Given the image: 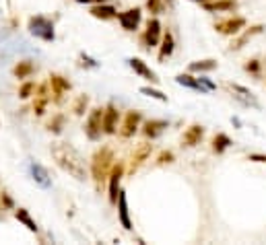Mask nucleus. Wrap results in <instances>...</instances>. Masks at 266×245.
Masks as SVG:
<instances>
[{
    "label": "nucleus",
    "instance_id": "5701e85b",
    "mask_svg": "<svg viewBox=\"0 0 266 245\" xmlns=\"http://www.w3.org/2000/svg\"><path fill=\"white\" fill-rule=\"evenodd\" d=\"M233 144L231 142V138L227 136V134H223V132H219V134H214V138H213V151L217 153V155H221V153H225L227 148Z\"/></svg>",
    "mask_w": 266,
    "mask_h": 245
},
{
    "label": "nucleus",
    "instance_id": "ddd939ff",
    "mask_svg": "<svg viewBox=\"0 0 266 245\" xmlns=\"http://www.w3.org/2000/svg\"><path fill=\"white\" fill-rule=\"evenodd\" d=\"M118 120H120V111L114 105H107L104 111V132L106 134H116L118 132Z\"/></svg>",
    "mask_w": 266,
    "mask_h": 245
},
{
    "label": "nucleus",
    "instance_id": "39448f33",
    "mask_svg": "<svg viewBox=\"0 0 266 245\" xmlns=\"http://www.w3.org/2000/svg\"><path fill=\"white\" fill-rule=\"evenodd\" d=\"M227 89L233 93V97H235L239 103H244L246 107L260 109V103H258V99L254 97V93H252L250 89H246V87H242V85H233V83H227Z\"/></svg>",
    "mask_w": 266,
    "mask_h": 245
},
{
    "label": "nucleus",
    "instance_id": "a878e982",
    "mask_svg": "<svg viewBox=\"0 0 266 245\" xmlns=\"http://www.w3.org/2000/svg\"><path fill=\"white\" fill-rule=\"evenodd\" d=\"M15 216H17V221H21L25 227H27V229L31 231V233H35L37 231V225H35V221H33V218L29 216V212L25 208H19V210H15Z\"/></svg>",
    "mask_w": 266,
    "mask_h": 245
},
{
    "label": "nucleus",
    "instance_id": "6ab92c4d",
    "mask_svg": "<svg viewBox=\"0 0 266 245\" xmlns=\"http://www.w3.org/2000/svg\"><path fill=\"white\" fill-rule=\"evenodd\" d=\"M91 15L95 17V19H101V21H109V19H114V17H118L116 13V8L111 6V4H106V2H99L91 8Z\"/></svg>",
    "mask_w": 266,
    "mask_h": 245
},
{
    "label": "nucleus",
    "instance_id": "a211bd4d",
    "mask_svg": "<svg viewBox=\"0 0 266 245\" xmlns=\"http://www.w3.org/2000/svg\"><path fill=\"white\" fill-rule=\"evenodd\" d=\"M262 31H264L262 25H254V27H250L248 31H244L242 35H239V37H237L233 43H231V48H229V50H242V48L246 46V43L254 37V35H260Z\"/></svg>",
    "mask_w": 266,
    "mask_h": 245
},
{
    "label": "nucleus",
    "instance_id": "c9c22d12",
    "mask_svg": "<svg viewBox=\"0 0 266 245\" xmlns=\"http://www.w3.org/2000/svg\"><path fill=\"white\" fill-rule=\"evenodd\" d=\"M198 81H200V85L204 87V89H207V93H209V91H214V89H217V85H214V83L211 81V78H207V76H200Z\"/></svg>",
    "mask_w": 266,
    "mask_h": 245
},
{
    "label": "nucleus",
    "instance_id": "c756f323",
    "mask_svg": "<svg viewBox=\"0 0 266 245\" xmlns=\"http://www.w3.org/2000/svg\"><path fill=\"white\" fill-rule=\"evenodd\" d=\"M87 105H89V97H87V95H79L76 101H74V105H72V111L76 113V116H83L85 109H87Z\"/></svg>",
    "mask_w": 266,
    "mask_h": 245
},
{
    "label": "nucleus",
    "instance_id": "6e6552de",
    "mask_svg": "<svg viewBox=\"0 0 266 245\" xmlns=\"http://www.w3.org/2000/svg\"><path fill=\"white\" fill-rule=\"evenodd\" d=\"M151 153H153V144L142 142V144L132 153V157H130V165H128V171H130V173L139 171L142 165H144V161H147L149 157H151Z\"/></svg>",
    "mask_w": 266,
    "mask_h": 245
},
{
    "label": "nucleus",
    "instance_id": "9b49d317",
    "mask_svg": "<svg viewBox=\"0 0 266 245\" xmlns=\"http://www.w3.org/2000/svg\"><path fill=\"white\" fill-rule=\"evenodd\" d=\"M159 39H161V23L157 19H151L147 23V31L142 35V41L147 48H155L159 43Z\"/></svg>",
    "mask_w": 266,
    "mask_h": 245
},
{
    "label": "nucleus",
    "instance_id": "b1692460",
    "mask_svg": "<svg viewBox=\"0 0 266 245\" xmlns=\"http://www.w3.org/2000/svg\"><path fill=\"white\" fill-rule=\"evenodd\" d=\"M33 70H35V66H33L31 60H21V62L13 68V74L17 78H27L33 74Z\"/></svg>",
    "mask_w": 266,
    "mask_h": 245
},
{
    "label": "nucleus",
    "instance_id": "412c9836",
    "mask_svg": "<svg viewBox=\"0 0 266 245\" xmlns=\"http://www.w3.org/2000/svg\"><path fill=\"white\" fill-rule=\"evenodd\" d=\"M204 11L211 13H221V11H233L235 8V0H209V2H202Z\"/></svg>",
    "mask_w": 266,
    "mask_h": 245
},
{
    "label": "nucleus",
    "instance_id": "4c0bfd02",
    "mask_svg": "<svg viewBox=\"0 0 266 245\" xmlns=\"http://www.w3.org/2000/svg\"><path fill=\"white\" fill-rule=\"evenodd\" d=\"M81 4H99V2H106V0H76Z\"/></svg>",
    "mask_w": 266,
    "mask_h": 245
},
{
    "label": "nucleus",
    "instance_id": "473e14b6",
    "mask_svg": "<svg viewBox=\"0 0 266 245\" xmlns=\"http://www.w3.org/2000/svg\"><path fill=\"white\" fill-rule=\"evenodd\" d=\"M163 4H165V0H147V8L153 15L163 13Z\"/></svg>",
    "mask_w": 266,
    "mask_h": 245
},
{
    "label": "nucleus",
    "instance_id": "f704fd0d",
    "mask_svg": "<svg viewBox=\"0 0 266 245\" xmlns=\"http://www.w3.org/2000/svg\"><path fill=\"white\" fill-rule=\"evenodd\" d=\"M62 122H64V118H62V116H56L52 122H50V126H48V128L52 130V132H56V134H58L60 130H62Z\"/></svg>",
    "mask_w": 266,
    "mask_h": 245
},
{
    "label": "nucleus",
    "instance_id": "f8f14e48",
    "mask_svg": "<svg viewBox=\"0 0 266 245\" xmlns=\"http://www.w3.org/2000/svg\"><path fill=\"white\" fill-rule=\"evenodd\" d=\"M118 21L126 31H134L141 23V8H130V11H126V13H120Z\"/></svg>",
    "mask_w": 266,
    "mask_h": 245
},
{
    "label": "nucleus",
    "instance_id": "f3484780",
    "mask_svg": "<svg viewBox=\"0 0 266 245\" xmlns=\"http://www.w3.org/2000/svg\"><path fill=\"white\" fill-rule=\"evenodd\" d=\"M130 66H132L134 72H136V74H141L142 78H147V81H151V83H159L157 74L153 72V70H151L147 64H144L141 58H132V60H130Z\"/></svg>",
    "mask_w": 266,
    "mask_h": 245
},
{
    "label": "nucleus",
    "instance_id": "4468645a",
    "mask_svg": "<svg viewBox=\"0 0 266 245\" xmlns=\"http://www.w3.org/2000/svg\"><path fill=\"white\" fill-rule=\"evenodd\" d=\"M204 136V128L198 124H192L190 128H186V132L182 136V146H196L200 144V140Z\"/></svg>",
    "mask_w": 266,
    "mask_h": 245
},
{
    "label": "nucleus",
    "instance_id": "bb28decb",
    "mask_svg": "<svg viewBox=\"0 0 266 245\" xmlns=\"http://www.w3.org/2000/svg\"><path fill=\"white\" fill-rule=\"evenodd\" d=\"M217 68V60H198V62L190 64V72H209V70Z\"/></svg>",
    "mask_w": 266,
    "mask_h": 245
},
{
    "label": "nucleus",
    "instance_id": "cd10ccee",
    "mask_svg": "<svg viewBox=\"0 0 266 245\" xmlns=\"http://www.w3.org/2000/svg\"><path fill=\"white\" fill-rule=\"evenodd\" d=\"M31 173H33V177H35V181L39 183V186H44V188H48L50 186V179H48V171L41 167V165H37V163H33L31 165Z\"/></svg>",
    "mask_w": 266,
    "mask_h": 245
},
{
    "label": "nucleus",
    "instance_id": "0eeeda50",
    "mask_svg": "<svg viewBox=\"0 0 266 245\" xmlns=\"http://www.w3.org/2000/svg\"><path fill=\"white\" fill-rule=\"evenodd\" d=\"M124 175V163H116L109 171V202L118 204V196H120V179Z\"/></svg>",
    "mask_w": 266,
    "mask_h": 245
},
{
    "label": "nucleus",
    "instance_id": "2f4dec72",
    "mask_svg": "<svg viewBox=\"0 0 266 245\" xmlns=\"http://www.w3.org/2000/svg\"><path fill=\"white\" fill-rule=\"evenodd\" d=\"M260 66H262V62L260 60H248V62L244 64V68H246V72H252L254 76H260Z\"/></svg>",
    "mask_w": 266,
    "mask_h": 245
},
{
    "label": "nucleus",
    "instance_id": "f03ea898",
    "mask_svg": "<svg viewBox=\"0 0 266 245\" xmlns=\"http://www.w3.org/2000/svg\"><path fill=\"white\" fill-rule=\"evenodd\" d=\"M111 167H114V153H111V148L104 146V148H99V151H95V155H93V159H91V177L95 181L97 190H101Z\"/></svg>",
    "mask_w": 266,
    "mask_h": 245
},
{
    "label": "nucleus",
    "instance_id": "9d476101",
    "mask_svg": "<svg viewBox=\"0 0 266 245\" xmlns=\"http://www.w3.org/2000/svg\"><path fill=\"white\" fill-rule=\"evenodd\" d=\"M48 83H50V87H52V95H54V101L56 103L62 101L64 95L71 91V83H68L64 76H60V74H52Z\"/></svg>",
    "mask_w": 266,
    "mask_h": 245
},
{
    "label": "nucleus",
    "instance_id": "58836bf2",
    "mask_svg": "<svg viewBox=\"0 0 266 245\" xmlns=\"http://www.w3.org/2000/svg\"><path fill=\"white\" fill-rule=\"evenodd\" d=\"M194 2H209V0H194Z\"/></svg>",
    "mask_w": 266,
    "mask_h": 245
},
{
    "label": "nucleus",
    "instance_id": "72a5a7b5",
    "mask_svg": "<svg viewBox=\"0 0 266 245\" xmlns=\"http://www.w3.org/2000/svg\"><path fill=\"white\" fill-rule=\"evenodd\" d=\"M174 153L171 151H163L159 157H157V165H169V163H174Z\"/></svg>",
    "mask_w": 266,
    "mask_h": 245
},
{
    "label": "nucleus",
    "instance_id": "dca6fc26",
    "mask_svg": "<svg viewBox=\"0 0 266 245\" xmlns=\"http://www.w3.org/2000/svg\"><path fill=\"white\" fill-rule=\"evenodd\" d=\"M50 85V83H48ZM48 85H39L37 91H35V101H33V111L37 116H44L46 113V105L50 101V95H48Z\"/></svg>",
    "mask_w": 266,
    "mask_h": 245
},
{
    "label": "nucleus",
    "instance_id": "393cba45",
    "mask_svg": "<svg viewBox=\"0 0 266 245\" xmlns=\"http://www.w3.org/2000/svg\"><path fill=\"white\" fill-rule=\"evenodd\" d=\"M171 54H174V35H171L169 31L163 35L161 39V50H159V60H165L169 58Z\"/></svg>",
    "mask_w": 266,
    "mask_h": 245
},
{
    "label": "nucleus",
    "instance_id": "f257e3e1",
    "mask_svg": "<svg viewBox=\"0 0 266 245\" xmlns=\"http://www.w3.org/2000/svg\"><path fill=\"white\" fill-rule=\"evenodd\" d=\"M50 153H52V159L56 161V165L62 171L72 175V177L79 181L87 179V167H85L81 153L76 151L74 146L66 144V142H54L52 148H50Z\"/></svg>",
    "mask_w": 266,
    "mask_h": 245
},
{
    "label": "nucleus",
    "instance_id": "2eb2a0df",
    "mask_svg": "<svg viewBox=\"0 0 266 245\" xmlns=\"http://www.w3.org/2000/svg\"><path fill=\"white\" fill-rule=\"evenodd\" d=\"M165 128H169L165 120H149V122H144V126H142V134L147 138H157L165 132Z\"/></svg>",
    "mask_w": 266,
    "mask_h": 245
},
{
    "label": "nucleus",
    "instance_id": "7c9ffc66",
    "mask_svg": "<svg viewBox=\"0 0 266 245\" xmlns=\"http://www.w3.org/2000/svg\"><path fill=\"white\" fill-rule=\"evenodd\" d=\"M141 93H142V95H147V97L157 99V101H161V103H165V101H167V95H163V93L157 91V89H151V87H142Z\"/></svg>",
    "mask_w": 266,
    "mask_h": 245
},
{
    "label": "nucleus",
    "instance_id": "1a4fd4ad",
    "mask_svg": "<svg viewBox=\"0 0 266 245\" xmlns=\"http://www.w3.org/2000/svg\"><path fill=\"white\" fill-rule=\"evenodd\" d=\"M244 27H246L244 17H231V19L221 21V23L214 25V29H217L219 33H223V35H235V33L242 31Z\"/></svg>",
    "mask_w": 266,
    "mask_h": 245
},
{
    "label": "nucleus",
    "instance_id": "423d86ee",
    "mask_svg": "<svg viewBox=\"0 0 266 245\" xmlns=\"http://www.w3.org/2000/svg\"><path fill=\"white\" fill-rule=\"evenodd\" d=\"M141 120H142L141 111H128L124 122H122V126H120V136L132 138L136 134V130H139V126H141Z\"/></svg>",
    "mask_w": 266,
    "mask_h": 245
},
{
    "label": "nucleus",
    "instance_id": "7ed1b4c3",
    "mask_svg": "<svg viewBox=\"0 0 266 245\" xmlns=\"http://www.w3.org/2000/svg\"><path fill=\"white\" fill-rule=\"evenodd\" d=\"M29 33L44 41H54V25L46 17H31L29 19Z\"/></svg>",
    "mask_w": 266,
    "mask_h": 245
},
{
    "label": "nucleus",
    "instance_id": "20e7f679",
    "mask_svg": "<svg viewBox=\"0 0 266 245\" xmlns=\"http://www.w3.org/2000/svg\"><path fill=\"white\" fill-rule=\"evenodd\" d=\"M104 111L101 107H95L89 111L87 124H85V134H87L89 140H99L101 132H104Z\"/></svg>",
    "mask_w": 266,
    "mask_h": 245
},
{
    "label": "nucleus",
    "instance_id": "c85d7f7f",
    "mask_svg": "<svg viewBox=\"0 0 266 245\" xmlns=\"http://www.w3.org/2000/svg\"><path fill=\"white\" fill-rule=\"evenodd\" d=\"M35 91H37V85L33 83V81H27V83L21 85L19 97H21V99H27V97H31V95H35Z\"/></svg>",
    "mask_w": 266,
    "mask_h": 245
},
{
    "label": "nucleus",
    "instance_id": "e433bc0d",
    "mask_svg": "<svg viewBox=\"0 0 266 245\" xmlns=\"http://www.w3.org/2000/svg\"><path fill=\"white\" fill-rule=\"evenodd\" d=\"M250 161H256V163H266V157H264V155H250Z\"/></svg>",
    "mask_w": 266,
    "mask_h": 245
},
{
    "label": "nucleus",
    "instance_id": "aec40b11",
    "mask_svg": "<svg viewBox=\"0 0 266 245\" xmlns=\"http://www.w3.org/2000/svg\"><path fill=\"white\" fill-rule=\"evenodd\" d=\"M118 212H120V223H122V227L126 231H130L132 221H130V216H128V202H126L124 192H120V196H118Z\"/></svg>",
    "mask_w": 266,
    "mask_h": 245
},
{
    "label": "nucleus",
    "instance_id": "4be33fe9",
    "mask_svg": "<svg viewBox=\"0 0 266 245\" xmlns=\"http://www.w3.org/2000/svg\"><path fill=\"white\" fill-rule=\"evenodd\" d=\"M176 83L182 85V87H188V89H194V91H200V93H207V89L200 85L198 78H194L190 74H177L176 76Z\"/></svg>",
    "mask_w": 266,
    "mask_h": 245
}]
</instances>
